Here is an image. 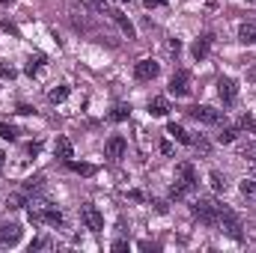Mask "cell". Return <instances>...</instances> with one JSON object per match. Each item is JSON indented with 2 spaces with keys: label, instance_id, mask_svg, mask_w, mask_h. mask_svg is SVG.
Returning <instances> with one entry per match:
<instances>
[{
  "label": "cell",
  "instance_id": "603a6c76",
  "mask_svg": "<svg viewBox=\"0 0 256 253\" xmlns=\"http://www.w3.org/2000/svg\"><path fill=\"white\" fill-rule=\"evenodd\" d=\"M68 92H72L68 86H57V90H51V92H48V98H51L54 104H60V102H66V98H68Z\"/></svg>",
  "mask_w": 256,
  "mask_h": 253
},
{
  "label": "cell",
  "instance_id": "d6a6232c",
  "mask_svg": "<svg viewBox=\"0 0 256 253\" xmlns=\"http://www.w3.org/2000/svg\"><path fill=\"white\" fill-rule=\"evenodd\" d=\"M152 206H155V212H158V214H167V208H170V206H167L164 200H155Z\"/></svg>",
  "mask_w": 256,
  "mask_h": 253
},
{
  "label": "cell",
  "instance_id": "ee69618b",
  "mask_svg": "<svg viewBox=\"0 0 256 253\" xmlns=\"http://www.w3.org/2000/svg\"><path fill=\"white\" fill-rule=\"evenodd\" d=\"M254 179H256V173H254Z\"/></svg>",
  "mask_w": 256,
  "mask_h": 253
},
{
  "label": "cell",
  "instance_id": "83f0119b",
  "mask_svg": "<svg viewBox=\"0 0 256 253\" xmlns=\"http://www.w3.org/2000/svg\"><path fill=\"white\" fill-rule=\"evenodd\" d=\"M33 250H51V242H48V238H33V242H30V253Z\"/></svg>",
  "mask_w": 256,
  "mask_h": 253
},
{
  "label": "cell",
  "instance_id": "5bb4252c",
  "mask_svg": "<svg viewBox=\"0 0 256 253\" xmlns=\"http://www.w3.org/2000/svg\"><path fill=\"white\" fill-rule=\"evenodd\" d=\"M167 134H170L176 143H182V146H194V137L182 126H176V122H170V126H167Z\"/></svg>",
  "mask_w": 256,
  "mask_h": 253
},
{
  "label": "cell",
  "instance_id": "30bf717a",
  "mask_svg": "<svg viewBox=\"0 0 256 253\" xmlns=\"http://www.w3.org/2000/svg\"><path fill=\"white\" fill-rule=\"evenodd\" d=\"M158 72H161V66L155 63V60H140V63L134 66V78L137 80H155Z\"/></svg>",
  "mask_w": 256,
  "mask_h": 253
},
{
  "label": "cell",
  "instance_id": "9c48e42d",
  "mask_svg": "<svg viewBox=\"0 0 256 253\" xmlns=\"http://www.w3.org/2000/svg\"><path fill=\"white\" fill-rule=\"evenodd\" d=\"M218 92H220L224 104H236V98H238V84H236L232 78H220V80H218Z\"/></svg>",
  "mask_w": 256,
  "mask_h": 253
},
{
  "label": "cell",
  "instance_id": "277c9868",
  "mask_svg": "<svg viewBox=\"0 0 256 253\" xmlns=\"http://www.w3.org/2000/svg\"><path fill=\"white\" fill-rule=\"evenodd\" d=\"M196 122H206V126H220L224 122V110H214V108H208V104H196L188 110Z\"/></svg>",
  "mask_w": 256,
  "mask_h": 253
},
{
  "label": "cell",
  "instance_id": "4316f807",
  "mask_svg": "<svg viewBox=\"0 0 256 253\" xmlns=\"http://www.w3.org/2000/svg\"><path fill=\"white\" fill-rule=\"evenodd\" d=\"M15 74H18V72H15V66L0 63V78H3V80H15Z\"/></svg>",
  "mask_w": 256,
  "mask_h": 253
},
{
  "label": "cell",
  "instance_id": "f6af8a7d",
  "mask_svg": "<svg viewBox=\"0 0 256 253\" xmlns=\"http://www.w3.org/2000/svg\"><path fill=\"white\" fill-rule=\"evenodd\" d=\"M254 3H256V0H254Z\"/></svg>",
  "mask_w": 256,
  "mask_h": 253
},
{
  "label": "cell",
  "instance_id": "8d00e7d4",
  "mask_svg": "<svg viewBox=\"0 0 256 253\" xmlns=\"http://www.w3.org/2000/svg\"><path fill=\"white\" fill-rule=\"evenodd\" d=\"M149 9H155V6H167V0H143Z\"/></svg>",
  "mask_w": 256,
  "mask_h": 253
},
{
  "label": "cell",
  "instance_id": "5b68a950",
  "mask_svg": "<svg viewBox=\"0 0 256 253\" xmlns=\"http://www.w3.org/2000/svg\"><path fill=\"white\" fill-rule=\"evenodd\" d=\"M176 185L185 194L196 190V170H194V164H179L176 167Z\"/></svg>",
  "mask_w": 256,
  "mask_h": 253
},
{
  "label": "cell",
  "instance_id": "9a60e30c",
  "mask_svg": "<svg viewBox=\"0 0 256 253\" xmlns=\"http://www.w3.org/2000/svg\"><path fill=\"white\" fill-rule=\"evenodd\" d=\"M54 152H57V158H60V161L74 158V146H72V140H68V137H57V143H54Z\"/></svg>",
  "mask_w": 256,
  "mask_h": 253
},
{
  "label": "cell",
  "instance_id": "7bdbcfd3",
  "mask_svg": "<svg viewBox=\"0 0 256 253\" xmlns=\"http://www.w3.org/2000/svg\"><path fill=\"white\" fill-rule=\"evenodd\" d=\"M120 3H126V0H120Z\"/></svg>",
  "mask_w": 256,
  "mask_h": 253
},
{
  "label": "cell",
  "instance_id": "ac0fdd59",
  "mask_svg": "<svg viewBox=\"0 0 256 253\" xmlns=\"http://www.w3.org/2000/svg\"><path fill=\"white\" fill-rule=\"evenodd\" d=\"M63 164L72 170V173H80V176H92V173H96V167H92V164H78V161H72V158L63 161Z\"/></svg>",
  "mask_w": 256,
  "mask_h": 253
},
{
  "label": "cell",
  "instance_id": "2e32d148",
  "mask_svg": "<svg viewBox=\"0 0 256 253\" xmlns=\"http://www.w3.org/2000/svg\"><path fill=\"white\" fill-rule=\"evenodd\" d=\"M149 114H152V116H167V114H170V102H167L164 96L152 98V102H149Z\"/></svg>",
  "mask_w": 256,
  "mask_h": 253
},
{
  "label": "cell",
  "instance_id": "cb8c5ba5",
  "mask_svg": "<svg viewBox=\"0 0 256 253\" xmlns=\"http://www.w3.org/2000/svg\"><path fill=\"white\" fill-rule=\"evenodd\" d=\"M242 194H244L248 200H256V179L254 176H248V179L242 182Z\"/></svg>",
  "mask_w": 256,
  "mask_h": 253
},
{
  "label": "cell",
  "instance_id": "7a4b0ae2",
  "mask_svg": "<svg viewBox=\"0 0 256 253\" xmlns=\"http://www.w3.org/2000/svg\"><path fill=\"white\" fill-rule=\"evenodd\" d=\"M220 202L214 200V196H200V200H194V218H200L206 226H218V218H220Z\"/></svg>",
  "mask_w": 256,
  "mask_h": 253
},
{
  "label": "cell",
  "instance_id": "e0dca14e",
  "mask_svg": "<svg viewBox=\"0 0 256 253\" xmlns=\"http://www.w3.org/2000/svg\"><path fill=\"white\" fill-rule=\"evenodd\" d=\"M238 42H242V45H256V24H242Z\"/></svg>",
  "mask_w": 256,
  "mask_h": 253
},
{
  "label": "cell",
  "instance_id": "f35d334b",
  "mask_svg": "<svg viewBox=\"0 0 256 253\" xmlns=\"http://www.w3.org/2000/svg\"><path fill=\"white\" fill-rule=\"evenodd\" d=\"M39 149H42L39 143H30V146H27V152H30V155H39Z\"/></svg>",
  "mask_w": 256,
  "mask_h": 253
},
{
  "label": "cell",
  "instance_id": "d6986e66",
  "mask_svg": "<svg viewBox=\"0 0 256 253\" xmlns=\"http://www.w3.org/2000/svg\"><path fill=\"white\" fill-rule=\"evenodd\" d=\"M128 116H131V104H116L110 110V122H126Z\"/></svg>",
  "mask_w": 256,
  "mask_h": 253
},
{
  "label": "cell",
  "instance_id": "4fadbf2b",
  "mask_svg": "<svg viewBox=\"0 0 256 253\" xmlns=\"http://www.w3.org/2000/svg\"><path fill=\"white\" fill-rule=\"evenodd\" d=\"M212 42H214L212 36H200V39H196V42L191 45L194 60H206V57H208V51H212Z\"/></svg>",
  "mask_w": 256,
  "mask_h": 253
},
{
  "label": "cell",
  "instance_id": "e575fe53",
  "mask_svg": "<svg viewBox=\"0 0 256 253\" xmlns=\"http://www.w3.org/2000/svg\"><path fill=\"white\" fill-rule=\"evenodd\" d=\"M3 30H6V33H9V36H18V27H15V24H12V21H3Z\"/></svg>",
  "mask_w": 256,
  "mask_h": 253
},
{
  "label": "cell",
  "instance_id": "f1b7e54d",
  "mask_svg": "<svg viewBox=\"0 0 256 253\" xmlns=\"http://www.w3.org/2000/svg\"><path fill=\"white\" fill-rule=\"evenodd\" d=\"M6 206H9V208H21V206H24V194H12V196L6 200Z\"/></svg>",
  "mask_w": 256,
  "mask_h": 253
},
{
  "label": "cell",
  "instance_id": "60d3db41",
  "mask_svg": "<svg viewBox=\"0 0 256 253\" xmlns=\"http://www.w3.org/2000/svg\"><path fill=\"white\" fill-rule=\"evenodd\" d=\"M0 170H3V152H0Z\"/></svg>",
  "mask_w": 256,
  "mask_h": 253
},
{
  "label": "cell",
  "instance_id": "52a82bcc",
  "mask_svg": "<svg viewBox=\"0 0 256 253\" xmlns=\"http://www.w3.org/2000/svg\"><path fill=\"white\" fill-rule=\"evenodd\" d=\"M170 96H176V98H185L188 92H191V74L188 72H176L173 78H170Z\"/></svg>",
  "mask_w": 256,
  "mask_h": 253
},
{
  "label": "cell",
  "instance_id": "ab89813d",
  "mask_svg": "<svg viewBox=\"0 0 256 253\" xmlns=\"http://www.w3.org/2000/svg\"><path fill=\"white\" fill-rule=\"evenodd\" d=\"M128 196H131V200H137V202H143V194H140V190H128Z\"/></svg>",
  "mask_w": 256,
  "mask_h": 253
},
{
  "label": "cell",
  "instance_id": "74e56055",
  "mask_svg": "<svg viewBox=\"0 0 256 253\" xmlns=\"http://www.w3.org/2000/svg\"><path fill=\"white\" fill-rule=\"evenodd\" d=\"M114 250H128V242H122V238H120V242H114Z\"/></svg>",
  "mask_w": 256,
  "mask_h": 253
},
{
  "label": "cell",
  "instance_id": "6da1fadb",
  "mask_svg": "<svg viewBox=\"0 0 256 253\" xmlns=\"http://www.w3.org/2000/svg\"><path fill=\"white\" fill-rule=\"evenodd\" d=\"M27 218L33 224H45V226H63V212L57 206H51L48 200H30L27 202Z\"/></svg>",
  "mask_w": 256,
  "mask_h": 253
},
{
  "label": "cell",
  "instance_id": "836d02e7",
  "mask_svg": "<svg viewBox=\"0 0 256 253\" xmlns=\"http://www.w3.org/2000/svg\"><path fill=\"white\" fill-rule=\"evenodd\" d=\"M244 158H248V161H254V164H256V143H250V146L244 149Z\"/></svg>",
  "mask_w": 256,
  "mask_h": 253
},
{
  "label": "cell",
  "instance_id": "3957f363",
  "mask_svg": "<svg viewBox=\"0 0 256 253\" xmlns=\"http://www.w3.org/2000/svg\"><path fill=\"white\" fill-rule=\"evenodd\" d=\"M218 226H220V232L224 236H230L232 242H244V226H242V220H238V214L232 212V208H220V218H218Z\"/></svg>",
  "mask_w": 256,
  "mask_h": 253
},
{
  "label": "cell",
  "instance_id": "ffe728a7",
  "mask_svg": "<svg viewBox=\"0 0 256 253\" xmlns=\"http://www.w3.org/2000/svg\"><path fill=\"white\" fill-rule=\"evenodd\" d=\"M42 63H45V54H36V57H30V60H27V68H24V72H27L30 78H36V74H39V68H42Z\"/></svg>",
  "mask_w": 256,
  "mask_h": 253
},
{
  "label": "cell",
  "instance_id": "ba28073f",
  "mask_svg": "<svg viewBox=\"0 0 256 253\" xmlns=\"http://www.w3.org/2000/svg\"><path fill=\"white\" fill-rule=\"evenodd\" d=\"M21 226L18 224H9V220H0V248H12L21 242Z\"/></svg>",
  "mask_w": 256,
  "mask_h": 253
},
{
  "label": "cell",
  "instance_id": "d590c367",
  "mask_svg": "<svg viewBox=\"0 0 256 253\" xmlns=\"http://www.w3.org/2000/svg\"><path fill=\"white\" fill-rule=\"evenodd\" d=\"M90 6H96V9L104 12V9H108V0H90Z\"/></svg>",
  "mask_w": 256,
  "mask_h": 253
},
{
  "label": "cell",
  "instance_id": "1f68e13d",
  "mask_svg": "<svg viewBox=\"0 0 256 253\" xmlns=\"http://www.w3.org/2000/svg\"><path fill=\"white\" fill-rule=\"evenodd\" d=\"M167 51H170V54H179V51H182V42H179V39H170V42H167Z\"/></svg>",
  "mask_w": 256,
  "mask_h": 253
},
{
  "label": "cell",
  "instance_id": "44dd1931",
  "mask_svg": "<svg viewBox=\"0 0 256 253\" xmlns=\"http://www.w3.org/2000/svg\"><path fill=\"white\" fill-rule=\"evenodd\" d=\"M208 182H212V188L218 190V194H224V190H226V179H224V173H218V170H212V173H208Z\"/></svg>",
  "mask_w": 256,
  "mask_h": 253
},
{
  "label": "cell",
  "instance_id": "7402d4cb",
  "mask_svg": "<svg viewBox=\"0 0 256 253\" xmlns=\"http://www.w3.org/2000/svg\"><path fill=\"white\" fill-rule=\"evenodd\" d=\"M0 137H3V140H9V143H12V140H18V131H15V128L9 126V122H6V120H0Z\"/></svg>",
  "mask_w": 256,
  "mask_h": 253
},
{
  "label": "cell",
  "instance_id": "7c38bea8",
  "mask_svg": "<svg viewBox=\"0 0 256 253\" xmlns=\"http://www.w3.org/2000/svg\"><path fill=\"white\" fill-rule=\"evenodd\" d=\"M104 12H108V15H110V18H114V21L120 24V30L126 33L128 39H134V36H137V30H134V24L128 21V18L122 15V12H120V9H104Z\"/></svg>",
  "mask_w": 256,
  "mask_h": 253
},
{
  "label": "cell",
  "instance_id": "4dcf8cb0",
  "mask_svg": "<svg viewBox=\"0 0 256 253\" xmlns=\"http://www.w3.org/2000/svg\"><path fill=\"white\" fill-rule=\"evenodd\" d=\"M194 149H196L200 155H208V152H212V146H208V143H206L202 137H200V140H194Z\"/></svg>",
  "mask_w": 256,
  "mask_h": 253
},
{
  "label": "cell",
  "instance_id": "b9f144b4",
  "mask_svg": "<svg viewBox=\"0 0 256 253\" xmlns=\"http://www.w3.org/2000/svg\"><path fill=\"white\" fill-rule=\"evenodd\" d=\"M0 3H3V6H6V3H12V0H0Z\"/></svg>",
  "mask_w": 256,
  "mask_h": 253
},
{
  "label": "cell",
  "instance_id": "8992f818",
  "mask_svg": "<svg viewBox=\"0 0 256 253\" xmlns=\"http://www.w3.org/2000/svg\"><path fill=\"white\" fill-rule=\"evenodd\" d=\"M80 218H84L86 230H92V232H102V230H104V214H102L92 202H86V206L80 208Z\"/></svg>",
  "mask_w": 256,
  "mask_h": 253
},
{
  "label": "cell",
  "instance_id": "8fae6325",
  "mask_svg": "<svg viewBox=\"0 0 256 253\" xmlns=\"http://www.w3.org/2000/svg\"><path fill=\"white\" fill-rule=\"evenodd\" d=\"M104 155H108L110 161H120V158L126 155V137H120V134H116V137H110V140H108V146H104Z\"/></svg>",
  "mask_w": 256,
  "mask_h": 253
},
{
  "label": "cell",
  "instance_id": "f546056e",
  "mask_svg": "<svg viewBox=\"0 0 256 253\" xmlns=\"http://www.w3.org/2000/svg\"><path fill=\"white\" fill-rule=\"evenodd\" d=\"M185 196H188V194H185V190L173 182V188H170V200H173V202H179V200H185Z\"/></svg>",
  "mask_w": 256,
  "mask_h": 253
},
{
  "label": "cell",
  "instance_id": "d4e9b609",
  "mask_svg": "<svg viewBox=\"0 0 256 253\" xmlns=\"http://www.w3.org/2000/svg\"><path fill=\"white\" fill-rule=\"evenodd\" d=\"M42 182H45V176H33V179L24 182V190H27V194H30V190L36 194V190H42Z\"/></svg>",
  "mask_w": 256,
  "mask_h": 253
},
{
  "label": "cell",
  "instance_id": "484cf974",
  "mask_svg": "<svg viewBox=\"0 0 256 253\" xmlns=\"http://www.w3.org/2000/svg\"><path fill=\"white\" fill-rule=\"evenodd\" d=\"M236 137H238V128H224V131L218 134V140H220V143H232Z\"/></svg>",
  "mask_w": 256,
  "mask_h": 253
}]
</instances>
